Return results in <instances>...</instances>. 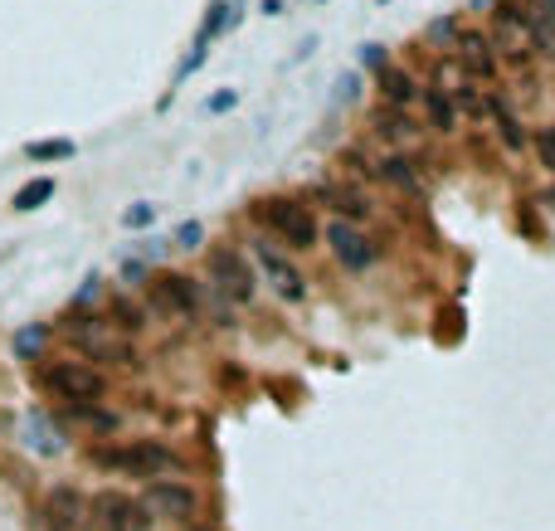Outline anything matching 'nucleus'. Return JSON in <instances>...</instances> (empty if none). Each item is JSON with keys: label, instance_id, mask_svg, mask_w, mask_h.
I'll return each instance as SVG.
<instances>
[{"label": "nucleus", "instance_id": "nucleus-1", "mask_svg": "<svg viewBox=\"0 0 555 531\" xmlns=\"http://www.w3.org/2000/svg\"><path fill=\"white\" fill-rule=\"evenodd\" d=\"M93 468L122 473V478H142V483H161V478L181 473L185 458L171 444H161V439H132V444H117V449L112 444L93 449Z\"/></svg>", "mask_w": 555, "mask_h": 531}, {"label": "nucleus", "instance_id": "nucleus-2", "mask_svg": "<svg viewBox=\"0 0 555 531\" xmlns=\"http://www.w3.org/2000/svg\"><path fill=\"white\" fill-rule=\"evenodd\" d=\"M39 385L54 395V400H64V405H103V395H108V376H103V366H93V361H49L44 371H39Z\"/></svg>", "mask_w": 555, "mask_h": 531}, {"label": "nucleus", "instance_id": "nucleus-3", "mask_svg": "<svg viewBox=\"0 0 555 531\" xmlns=\"http://www.w3.org/2000/svg\"><path fill=\"white\" fill-rule=\"evenodd\" d=\"M254 215H259V225L268 229V234H278V239H283L288 249H297V254L317 249V239H322V229H317V220H312V210H307L302 200H288V195L259 200Z\"/></svg>", "mask_w": 555, "mask_h": 531}, {"label": "nucleus", "instance_id": "nucleus-4", "mask_svg": "<svg viewBox=\"0 0 555 531\" xmlns=\"http://www.w3.org/2000/svg\"><path fill=\"white\" fill-rule=\"evenodd\" d=\"M151 507L142 497H127V493H98L88 497V527L93 531H151Z\"/></svg>", "mask_w": 555, "mask_h": 531}, {"label": "nucleus", "instance_id": "nucleus-5", "mask_svg": "<svg viewBox=\"0 0 555 531\" xmlns=\"http://www.w3.org/2000/svg\"><path fill=\"white\" fill-rule=\"evenodd\" d=\"M249 254H254V264H259V273L268 278V288L283 298V303H302L307 298V278L297 273V264L278 249V244H268V239H254L249 244Z\"/></svg>", "mask_w": 555, "mask_h": 531}, {"label": "nucleus", "instance_id": "nucleus-6", "mask_svg": "<svg viewBox=\"0 0 555 531\" xmlns=\"http://www.w3.org/2000/svg\"><path fill=\"white\" fill-rule=\"evenodd\" d=\"M327 249H332V259L346 273H366V268H375V259H380V244L370 239V234H361L356 225H346V220H332L327 225Z\"/></svg>", "mask_w": 555, "mask_h": 531}, {"label": "nucleus", "instance_id": "nucleus-7", "mask_svg": "<svg viewBox=\"0 0 555 531\" xmlns=\"http://www.w3.org/2000/svg\"><path fill=\"white\" fill-rule=\"evenodd\" d=\"M210 278H215V293H220L224 303H254V268L244 254H234V249H215L210 254Z\"/></svg>", "mask_w": 555, "mask_h": 531}, {"label": "nucleus", "instance_id": "nucleus-8", "mask_svg": "<svg viewBox=\"0 0 555 531\" xmlns=\"http://www.w3.org/2000/svg\"><path fill=\"white\" fill-rule=\"evenodd\" d=\"M142 502L151 507L156 522H190L200 512V493L190 483H176V478H161V483H147Z\"/></svg>", "mask_w": 555, "mask_h": 531}, {"label": "nucleus", "instance_id": "nucleus-9", "mask_svg": "<svg viewBox=\"0 0 555 531\" xmlns=\"http://www.w3.org/2000/svg\"><path fill=\"white\" fill-rule=\"evenodd\" d=\"M151 307L166 312V317L195 322V317H200V288H195L185 273H156V278H151Z\"/></svg>", "mask_w": 555, "mask_h": 531}, {"label": "nucleus", "instance_id": "nucleus-10", "mask_svg": "<svg viewBox=\"0 0 555 531\" xmlns=\"http://www.w3.org/2000/svg\"><path fill=\"white\" fill-rule=\"evenodd\" d=\"M20 444L25 449H35L39 458H59L69 444H64V429H59V419L49 415V410H25L20 415Z\"/></svg>", "mask_w": 555, "mask_h": 531}, {"label": "nucleus", "instance_id": "nucleus-11", "mask_svg": "<svg viewBox=\"0 0 555 531\" xmlns=\"http://www.w3.org/2000/svg\"><path fill=\"white\" fill-rule=\"evenodd\" d=\"M44 517H49L54 531H83L88 527V497L64 483V488H54V493L44 497Z\"/></svg>", "mask_w": 555, "mask_h": 531}, {"label": "nucleus", "instance_id": "nucleus-12", "mask_svg": "<svg viewBox=\"0 0 555 531\" xmlns=\"http://www.w3.org/2000/svg\"><path fill=\"white\" fill-rule=\"evenodd\" d=\"M59 429H88V434H117V410H108V405H64L59 410Z\"/></svg>", "mask_w": 555, "mask_h": 531}, {"label": "nucleus", "instance_id": "nucleus-13", "mask_svg": "<svg viewBox=\"0 0 555 531\" xmlns=\"http://www.w3.org/2000/svg\"><path fill=\"white\" fill-rule=\"evenodd\" d=\"M83 356H88L93 366H98V361H103V366H137V361H142L137 346L127 342L122 332H112V327L103 332V337H93V342L83 346Z\"/></svg>", "mask_w": 555, "mask_h": 531}, {"label": "nucleus", "instance_id": "nucleus-14", "mask_svg": "<svg viewBox=\"0 0 555 531\" xmlns=\"http://www.w3.org/2000/svg\"><path fill=\"white\" fill-rule=\"evenodd\" d=\"M458 64L468 78H492L497 74V59H492V39L482 35H458Z\"/></svg>", "mask_w": 555, "mask_h": 531}, {"label": "nucleus", "instance_id": "nucleus-15", "mask_svg": "<svg viewBox=\"0 0 555 531\" xmlns=\"http://www.w3.org/2000/svg\"><path fill=\"white\" fill-rule=\"evenodd\" d=\"M317 200L336 210V220H346V225H356V220H370V200L361 190H346V186H322L317 190Z\"/></svg>", "mask_w": 555, "mask_h": 531}, {"label": "nucleus", "instance_id": "nucleus-16", "mask_svg": "<svg viewBox=\"0 0 555 531\" xmlns=\"http://www.w3.org/2000/svg\"><path fill=\"white\" fill-rule=\"evenodd\" d=\"M375 78H380V98H385V108H405V113H409V103H414V98H424V88L414 83V74L395 69V64H390V69H380Z\"/></svg>", "mask_w": 555, "mask_h": 531}, {"label": "nucleus", "instance_id": "nucleus-17", "mask_svg": "<svg viewBox=\"0 0 555 531\" xmlns=\"http://www.w3.org/2000/svg\"><path fill=\"white\" fill-rule=\"evenodd\" d=\"M103 317L112 322V332H122V337H137V332H142V327L151 322L147 307L132 303L127 293H112V298H108V312H103Z\"/></svg>", "mask_w": 555, "mask_h": 531}, {"label": "nucleus", "instance_id": "nucleus-18", "mask_svg": "<svg viewBox=\"0 0 555 531\" xmlns=\"http://www.w3.org/2000/svg\"><path fill=\"white\" fill-rule=\"evenodd\" d=\"M375 137H385V142H414L419 137V122L405 113V108H375Z\"/></svg>", "mask_w": 555, "mask_h": 531}, {"label": "nucleus", "instance_id": "nucleus-19", "mask_svg": "<svg viewBox=\"0 0 555 531\" xmlns=\"http://www.w3.org/2000/svg\"><path fill=\"white\" fill-rule=\"evenodd\" d=\"M375 181H385V186H395V190H409V195H419V190H424L419 166H414L409 156H385V161L375 166Z\"/></svg>", "mask_w": 555, "mask_h": 531}, {"label": "nucleus", "instance_id": "nucleus-20", "mask_svg": "<svg viewBox=\"0 0 555 531\" xmlns=\"http://www.w3.org/2000/svg\"><path fill=\"white\" fill-rule=\"evenodd\" d=\"M424 108H429V127H434V132H453L458 108H453V98H448V93H439V88H424Z\"/></svg>", "mask_w": 555, "mask_h": 531}, {"label": "nucleus", "instance_id": "nucleus-21", "mask_svg": "<svg viewBox=\"0 0 555 531\" xmlns=\"http://www.w3.org/2000/svg\"><path fill=\"white\" fill-rule=\"evenodd\" d=\"M44 346H49V327H44V322H30V327L15 332V356H20V361H35Z\"/></svg>", "mask_w": 555, "mask_h": 531}, {"label": "nucleus", "instance_id": "nucleus-22", "mask_svg": "<svg viewBox=\"0 0 555 531\" xmlns=\"http://www.w3.org/2000/svg\"><path fill=\"white\" fill-rule=\"evenodd\" d=\"M54 181H49V176H39V181H30V186H20V195H15V210H20V215H30V210H39V205H44V200H54Z\"/></svg>", "mask_w": 555, "mask_h": 531}, {"label": "nucleus", "instance_id": "nucleus-23", "mask_svg": "<svg viewBox=\"0 0 555 531\" xmlns=\"http://www.w3.org/2000/svg\"><path fill=\"white\" fill-rule=\"evenodd\" d=\"M492 117H497V127H502V142H507L512 152H521V147H526V132L517 127V117H512V108H507V103H502L497 93H492Z\"/></svg>", "mask_w": 555, "mask_h": 531}, {"label": "nucleus", "instance_id": "nucleus-24", "mask_svg": "<svg viewBox=\"0 0 555 531\" xmlns=\"http://www.w3.org/2000/svg\"><path fill=\"white\" fill-rule=\"evenodd\" d=\"M74 142L69 137H44V142H30V161H74Z\"/></svg>", "mask_w": 555, "mask_h": 531}, {"label": "nucleus", "instance_id": "nucleus-25", "mask_svg": "<svg viewBox=\"0 0 555 531\" xmlns=\"http://www.w3.org/2000/svg\"><path fill=\"white\" fill-rule=\"evenodd\" d=\"M200 239H205V225H200V220H185V225L171 234V249H185V254H190V249H200Z\"/></svg>", "mask_w": 555, "mask_h": 531}, {"label": "nucleus", "instance_id": "nucleus-26", "mask_svg": "<svg viewBox=\"0 0 555 531\" xmlns=\"http://www.w3.org/2000/svg\"><path fill=\"white\" fill-rule=\"evenodd\" d=\"M151 220H156V205H151V200H137V205L122 210V229H147Z\"/></svg>", "mask_w": 555, "mask_h": 531}, {"label": "nucleus", "instance_id": "nucleus-27", "mask_svg": "<svg viewBox=\"0 0 555 531\" xmlns=\"http://www.w3.org/2000/svg\"><path fill=\"white\" fill-rule=\"evenodd\" d=\"M122 283H127V288H147V283H151V264L127 259V264H122Z\"/></svg>", "mask_w": 555, "mask_h": 531}, {"label": "nucleus", "instance_id": "nucleus-28", "mask_svg": "<svg viewBox=\"0 0 555 531\" xmlns=\"http://www.w3.org/2000/svg\"><path fill=\"white\" fill-rule=\"evenodd\" d=\"M536 156H541L546 171H555V127H541V132H536Z\"/></svg>", "mask_w": 555, "mask_h": 531}, {"label": "nucleus", "instance_id": "nucleus-29", "mask_svg": "<svg viewBox=\"0 0 555 531\" xmlns=\"http://www.w3.org/2000/svg\"><path fill=\"white\" fill-rule=\"evenodd\" d=\"M361 69H390V59H385V44H361Z\"/></svg>", "mask_w": 555, "mask_h": 531}, {"label": "nucleus", "instance_id": "nucleus-30", "mask_svg": "<svg viewBox=\"0 0 555 531\" xmlns=\"http://www.w3.org/2000/svg\"><path fill=\"white\" fill-rule=\"evenodd\" d=\"M166 249H171V244H166V239H142V244H137V254H142V264H161V259H166Z\"/></svg>", "mask_w": 555, "mask_h": 531}, {"label": "nucleus", "instance_id": "nucleus-31", "mask_svg": "<svg viewBox=\"0 0 555 531\" xmlns=\"http://www.w3.org/2000/svg\"><path fill=\"white\" fill-rule=\"evenodd\" d=\"M234 103H239V93H234V88H220V93H215V98L205 103V113H229Z\"/></svg>", "mask_w": 555, "mask_h": 531}, {"label": "nucleus", "instance_id": "nucleus-32", "mask_svg": "<svg viewBox=\"0 0 555 531\" xmlns=\"http://www.w3.org/2000/svg\"><path fill=\"white\" fill-rule=\"evenodd\" d=\"M356 88H361V78L346 74L341 83H336V103H351V98H356Z\"/></svg>", "mask_w": 555, "mask_h": 531}, {"label": "nucleus", "instance_id": "nucleus-33", "mask_svg": "<svg viewBox=\"0 0 555 531\" xmlns=\"http://www.w3.org/2000/svg\"><path fill=\"white\" fill-rule=\"evenodd\" d=\"M521 229H526L531 239H541V220H536V210H531V205H521Z\"/></svg>", "mask_w": 555, "mask_h": 531}, {"label": "nucleus", "instance_id": "nucleus-34", "mask_svg": "<svg viewBox=\"0 0 555 531\" xmlns=\"http://www.w3.org/2000/svg\"><path fill=\"white\" fill-rule=\"evenodd\" d=\"M429 35H434V39H453V35H458V25H453V20H434V25H429Z\"/></svg>", "mask_w": 555, "mask_h": 531}, {"label": "nucleus", "instance_id": "nucleus-35", "mask_svg": "<svg viewBox=\"0 0 555 531\" xmlns=\"http://www.w3.org/2000/svg\"><path fill=\"white\" fill-rule=\"evenodd\" d=\"M536 10H541V15H546V20L555 25V0H536Z\"/></svg>", "mask_w": 555, "mask_h": 531}, {"label": "nucleus", "instance_id": "nucleus-36", "mask_svg": "<svg viewBox=\"0 0 555 531\" xmlns=\"http://www.w3.org/2000/svg\"><path fill=\"white\" fill-rule=\"evenodd\" d=\"M263 15H283V0H263Z\"/></svg>", "mask_w": 555, "mask_h": 531}, {"label": "nucleus", "instance_id": "nucleus-37", "mask_svg": "<svg viewBox=\"0 0 555 531\" xmlns=\"http://www.w3.org/2000/svg\"><path fill=\"white\" fill-rule=\"evenodd\" d=\"M473 5H478V10H482V5H497V0H473Z\"/></svg>", "mask_w": 555, "mask_h": 531}, {"label": "nucleus", "instance_id": "nucleus-38", "mask_svg": "<svg viewBox=\"0 0 555 531\" xmlns=\"http://www.w3.org/2000/svg\"><path fill=\"white\" fill-rule=\"evenodd\" d=\"M546 205H551V210H555V190H551V195H546Z\"/></svg>", "mask_w": 555, "mask_h": 531}]
</instances>
